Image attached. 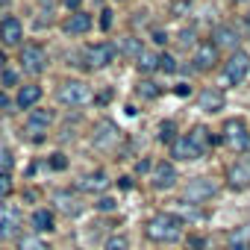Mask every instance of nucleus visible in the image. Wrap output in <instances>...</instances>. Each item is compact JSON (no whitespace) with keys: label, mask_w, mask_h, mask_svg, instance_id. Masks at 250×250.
I'll list each match as a JSON object with an SVG mask.
<instances>
[{"label":"nucleus","mask_w":250,"mask_h":250,"mask_svg":"<svg viewBox=\"0 0 250 250\" xmlns=\"http://www.w3.org/2000/svg\"><path fill=\"white\" fill-rule=\"evenodd\" d=\"M209 145H212L209 130H206V127H194L188 136H180V139L171 145V156H174L177 162H191V159L206 156Z\"/></svg>","instance_id":"f257e3e1"},{"label":"nucleus","mask_w":250,"mask_h":250,"mask_svg":"<svg viewBox=\"0 0 250 250\" xmlns=\"http://www.w3.org/2000/svg\"><path fill=\"white\" fill-rule=\"evenodd\" d=\"M145 232H147L150 241L171 244V241H177V238L183 235V221H180L177 215H171V212H159V215H153V218L147 221Z\"/></svg>","instance_id":"f03ea898"},{"label":"nucleus","mask_w":250,"mask_h":250,"mask_svg":"<svg viewBox=\"0 0 250 250\" xmlns=\"http://www.w3.org/2000/svg\"><path fill=\"white\" fill-rule=\"evenodd\" d=\"M224 145L229 147V150H235V153H247V147H250V127L241 121V118H229L227 124H224Z\"/></svg>","instance_id":"7ed1b4c3"},{"label":"nucleus","mask_w":250,"mask_h":250,"mask_svg":"<svg viewBox=\"0 0 250 250\" xmlns=\"http://www.w3.org/2000/svg\"><path fill=\"white\" fill-rule=\"evenodd\" d=\"M56 97H59L62 106H83V103H88L94 94H91V85H88V83H83V80H68V83L59 85Z\"/></svg>","instance_id":"20e7f679"},{"label":"nucleus","mask_w":250,"mask_h":250,"mask_svg":"<svg viewBox=\"0 0 250 250\" xmlns=\"http://www.w3.org/2000/svg\"><path fill=\"white\" fill-rule=\"evenodd\" d=\"M215 194H218V183H215L212 177H194V180H188L186 188H183V200H186V203H206V200H212Z\"/></svg>","instance_id":"39448f33"},{"label":"nucleus","mask_w":250,"mask_h":250,"mask_svg":"<svg viewBox=\"0 0 250 250\" xmlns=\"http://www.w3.org/2000/svg\"><path fill=\"white\" fill-rule=\"evenodd\" d=\"M247 74H250V53L238 50V53H232V56L224 62V83H227V85L244 83Z\"/></svg>","instance_id":"423d86ee"},{"label":"nucleus","mask_w":250,"mask_h":250,"mask_svg":"<svg viewBox=\"0 0 250 250\" xmlns=\"http://www.w3.org/2000/svg\"><path fill=\"white\" fill-rule=\"evenodd\" d=\"M118 59V47L112 42H97L91 47H85V65L88 68H106Z\"/></svg>","instance_id":"0eeeda50"},{"label":"nucleus","mask_w":250,"mask_h":250,"mask_svg":"<svg viewBox=\"0 0 250 250\" xmlns=\"http://www.w3.org/2000/svg\"><path fill=\"white\" fill-rule=\"evenodd\" d=\"M44 62H47V53H44L42 44H24V50H21V68L27 74H42Z\"/></svg>","instance_id":"6e6552de"},{"label":"nucleus","mask_w":250,"mask_h":250,"mask_svg":"<svg viewBox=\"0 0 250 250\" xmlns=\"http://www.w3.org/2000/svg\"><path fill=\"white\" fill-rule=\"evenodd\" d=\"M227 183H229V188H235V191H241V188L250 186V156H241V159H235V162L229 165Z\"/></svg>","instance_id":"1a4fd4ad"},{"label":"nucleus","mask_w":250,"mask_h":250,"mask_svg":"<svg viewBox=\"0 0 250 250\" xmlns=\"http://www.w3.org/2000/svg\"><path fill=\"white\" fill-rule=\"evenodd\" d=\"M118 142H121V133H118V127L112 121H103V124L94 127V147L97 150H112Z\"/></svg>","instance_id":"9d476101"},{"label":"nucleus","mask_w":250,"mask_h":250,"mask_svg":"<svg viewBox=\"0 0 250 250\" xmlns=\"http://www.w3.org/2000/svg\"><path fill=\"white\" fill-rule=\"evenodd\" d=\"M218 47L212 44V42H200L197 47H194V71H212L215 65H218Z\"/></svg>","instance_id":"9b49d317"},{"label":"nucleus","mask_w":250,"mask_h":250,"mask_svg":"<svg viewBox=\"0 0 250 250\" xmlns=\"http://www.w3.org/2000/svg\"><path fill=\"white\" fill-rule=\"evenodd\" d=\"M177 168L171 165V162H156L153 165V174H150V183H153V188H174L177 186Z\"/></svg>","instance_id":"f8f14e48"},{"label":"nucleus","mask_w":250,"mask_h":250,"mask_svg":"<svg viewBox=\"0 0 250 250\" xmlns=\"http://www.w3.org/2000/svg\"><path fill=\"white\" fill-rule=\"evenodd\" d=\"M212 44H215L218 50H232V53H238L241 36H238V30H232V27H215V33H212Z\"/></svg>","instance_id":"ddd939ff"},{"label":"nucleus","mask_w":250,"mask_h":250,"mask_svg":"<svg viewBox=\"0 0 250 250\" xmlns=\"http://www.w3.org/2000/svg\"><path fill=\"white\" fill-rule=\"evenodd\" d=\"M21 39H24V24L15 18V15H9V18H3L0 21V42L3 44H21Z\"/></svg>","instance_id":"4468645a"},{"label":"nucleus","mask_w":250,"mask_h":250,"mask_svg":"<svg viewBox=\"0 0 250 250\" xmlns=\"http://www.w3.org/2000/svg\"><path fill=\"white\" fill-rule=\"evenodd\" d=\"M21 227V212L15 206H0V238H12Z\"/></svg>","instance_id":"2eb2a0df"},{"label":"nucleus","mask_w":250,"mask_h":250,"mask_svg":"<svg viewBox=\"0 0 250 250\" xmlns=\"http://www.w3.org/2000/svg\"><path fill=\"white\" fill-rule=\"evenodd\" d=\"M53 124V112L50 109H30V115H27V130L36 136V139H42V133Z\"/></svg>","instance_id":"dca6fc26"},{"label":"nucleus","mask_w":250,"mask_h":250,"mask_svg":"<svg viewBox=\"0 0 250 250\" xmlns=\"http://www.w3.org/2000/svg\"><path fill=\"white\" fill-rule=\"evenodd\" d=\"M91 24H94V21H91V15L80 9V12H71V15L65 18V24H62V30H65L68 36H85V33L91 30Z\"/></svg>","instance_id":"f3484780"},{"label":"nucleus","mask_w":250,"mask_h":250,"mask_svg":"<svg viewBox=\"0 0 250 250\" xmlns=\"http://www.w3.org/2000/svg\"><path fill=\"white\" fill-rule=\"evenodd\" d=\"M56 206L62 215H71V218H77L83 212V200L77 191H56Z\"/></svg>","instance_id":"a211bd4d"},{"label":"nucleus","mask_w":250,"mask_h":250,"mask_svg":"<svg viewBox=\"0 0 250 250\" xmlns=\"http://www.w3.org/2000/svg\"><path fill=\"white\" fill-rule=\"evenodd\" d=\"M42 100V85H21L18 94H15V106L18 109H36V103Z\"/></svg>","instance_id":"6ab92c4d"},{"label":"nucleus","mask_w":250,"mask_h":250,"mask_svg":"<svg viewBox=\"0 0 250 250\" xmlns=\"http://www.w3.org/2000/svg\"><path fill=\"white\" fill-rule=\"evenodd\" d=\"M197 103H200V109H203V112L215 115V112H221V109H224V91H218V88H203V91H200V97H197Z\"/></svg>","instance_id":"aec40b11"},{"label":"nucleus","mask_w":250,"mask_h":250,"mask_svg":"<svg viewBox=\"0 0 250 250\" xmlns=\"http://www.w3.org/2000/svg\"><path fill=\"white\" fill-rule=\"evenodd\" d=\"M227 247L229 250H250V221L241 224V227H235V229H229Z\"/></svg>","instance_id":"412c9836"},{"label":"nucleus","mask_w":250,"mask_h":250,"mask_svg":"<svg viewBox=\"0 0 250 250\" xmlns=\"http://www.w3.org/2000/svg\"><path fill=\"white\" fill-rule=\"evenodd\" d=\"M77 188H80V191H103V188H106V174H103V171H91V174H85V177L80 180Z\"/></svg>","instance_id":"4be33fe9"},{"label":"nucleus","mask_w":250,"mask_h":250,"mask_svg":"<svg viewBox=\"0 0 250 250\" xmlns=\"http://www.w3.org/2000/svg\"><path fill=\"white\" fill-rule=\"evenodd\" d=\"M30 221H33L36 232H50V229L56 227V221H53V212H50V209H36Z\"/></svg>","instance_id":"5701e85b"},{"label":"nucleus","mask_w":250,"mask_h":250,"mask_svg":"<svg viewBox=\"0 0 250 250\" xmlns=\"http://www.w3.org/2000/svg\"><path fill=\"white\" fill-rule=\"evenodd\" d=\"M18 250H50V247H47L44 238H39V235L33 232V235H21V238H18Z\"/></svg>","instance_id":"b1692460"},{"label":"nucleus","mask_w":250,"mask_h":250,"mask_svg":"<svg viewBox=\"0 0 250 250\" xmlns=\"http://www.w3.org/2000/svg\"><path fill=\"white\" fill-rule=\"evenodd\" d=\"M136 62H139V71H142V74H150V71L159 68V56H156V53H147V50H145Z\"/></svg>","instance_id":"393cba45"},{"label":"nucleus","mask_w":250,"mask_h":250,"mask_svg":"<svg viewBox=\"0 0 250 250\" xmlns=\"http://www.w3.org/2000/svg\"><path fill=\"white\" fill-rule=\"evenodd\" d=\"M159 139L162 142H171V145L177 142V124L174 121H162L159 124Z\"/></svg>","instance_id":"a878e982"},{"label":"nucleus","mask_w":250,"mask_h":250,"mask_svg":"<svg viewBox=\"0 0 250 250\" xmlns=\"http://www.w3.org/2000/svg\"><path fill=\"white\" fill-rule=\"evenodd\" d=\"M124 53H127L130 59H139V56L145 53V47H142V42H139V39H133V36H130V39H124Z\"/></svg>","instance_id":"bb28decb"},{"label":"nucleus","mask_w":250,"mask_h":250,"mask_svg":"<svg viewBox=\"0 0 250 250\" xmlns=\"http://www.w3.org/2000/svg\"><path fill=\"white\" fill-rule=\"evenodd\" d=\"M106 250H130V238L127 235H112V238H106Z\"/></svg>","instance_id":"cd10ccee"},{"label":"nucleus","mask_w":250,"mask_h":250,"mask_svg":"<svg viewBox=\"0 0 250 250\" xmlns=\"http://www.w3.org/2000/svg\"><path fill=\"white\" fill-rule=\"evenodd\" d=\"M159 68L168 71V74H174V71H177V59H174L171 53H162V56H159Z\"/></svg>","instance_id":"c85d7f7f"},{"label":"nucleus","mask_w":250,"mask_h":250,"mask_svg":"<svg viewBox=\"0 0 250 250\" xmlns=\"http://www.w3.org/2000/svg\"><path fill=\"white\" fill-rule=\"evenodd\" d=\"M6 194H12V177L6 171H0V197H6Z\"/></svg>","instance_id":"c756f323"},{"label":"nucleus","mask_w":250,"mask_h":250,"mask_svg":"<svg viewBox=\"0 0 250 250\" xmlns=\"http://www.w3.org/2000/svg\"><path fill=\"white\" fill-rule=\"evenodd\" d=\"M177 39H180V42H177L180 47H191V44H194V30H191V27H186Z\"/></svg>","instance_id":"7c9ffc66"},{"label":"nucleus","mask_w":250,"mask_h":250,"mask_svg":"<svg viewBox=\"0 0 250 250\" xmlns=\"http://www.w3.org/2000/svg\"><path fill=\"white\" fill-rule=\"evenodd\" d=\"M50 168H53V171H65V168H68V156H65V153H53V156H50Z\"/></svg>","instance_id":"2f4dec72"},{"label":"nucleus","mask_w":250,"mask_h":250,"mask_svg":"<svg viewBox=\"0 0 250 250\" xmlns=\"http://www.w3.org/2000/svg\"><path fill=\"white\" fill-rule=\"evenodd\" d=\"M115 206H118L115 197H100V200H97V209H100V212H115Z\"/></svg>","instance_id":"473e14b6"},{"label":"nucleus","mask_w":250,"mask_h":250,"mask_svg":"<svg viewBox=\"0 0 250 250\" xmlns=\"http://www.w3.org/2000/svg\"><path fill=\"white\" fill-rule=\"evenodd\" d=\"M3 85H18V71L3 68Z\"/></svg>","instance_id":"72a5a7b5"},{"label":"nucleus","mask_w":250,"mask_h":250,"mask_svg":"<svg viewBox=\"0 0 250 250\" xmlns=\"http://www.w3.org/2000/svg\"><path fill=\"white\" fill-rule=\"evenodd\" d=\"M100 27H103V30L112 27V9H103V12H100Z\"/></svg>","instance_id":"f704fd0d"},{"label":"nucleus","mask_w":250,"mask_h":250,"mask_svg":"<svg viewBox=\"0 0 250 250\" xmlns=\"http://www.w3.org/2000/svg\"><path fill=\"white\" fill-rule=\"evenodd\" d=\"M142 94H145V97H156V94H159V88H156L153 83H142Z\"/></svg>","instance_id":"c9c22d12"},{"label":"nucleus","mask_w":250,"mask_h":250,"mask_svg":"<svg viewBox=\"0 0 250 250\" xmlns=\"http://www.w3.org/2000/svg\"><path fill=\"white\" fill-rule=\"evenodd\" d=\"M153 42L162 47V44H168V36H165V30H153Z\"/></svg>","instance_id":"e433bc0d"},{"label":"nucleus","mask_w":250,"mask_h":250,"mask_svg":"<svg viewBox=\"0 0 250 250\" xmlns=\"http://www.w3.org/2000/svg\"><path fill=\"white\" fill-rule=\"evenodd\" d=\"M65 6H68L71 12H80V6H83V0H65Z\"/></svg>","instance_id":"4c0bfd02"},{"label":"nucleus","mask_w":250,"mask_h":250,"mask_svg":"<svg viewBox=\"0 0 250 250\" xmlns=\"http://www.w3.org/2000/svg\"><path fill=\"white\" fill-rule=\"evenodd\" d=\"M118 186H121L124 191H127V188H133V177H121V180H118Z\"/></svg>","instance_id":"58836bf2"},{"label":"nucleus","mask_w":250,"mask_h":250,"mask_svg":"<svg viewBox=\"0 0 250 250\" xmlns=\"http://www.w3.org/2000/svg\"><path fill=\"white\" fill-rule=\"evenodd\" d=\"M3 109H9V97H6L3 91H0V112H3Z\"/></svg>","instance_id":"ea45409f"},{"label":"nucleus","mask_w":250,"mask_h":250,"mask_svg":"<svg viewBox=\"0 0 250 250\" xmlns=\"http://www.w3.org/2000/svg\"><path fill=\"white\" fill-rule=\"evenodd\" d=\"M174 91H177V94H180V97H186V94H188V91H191V88H188V85H186V83H183V85H177V88H174Z\"/></svg>","instance_id":"a19ab883"},{"label":"nucleus","mask_w":250,"mask_h":250,"mask_svg":"<svg viewBox=\"0 0 250 250\" xmlns=\"http://www.w3.org/2000/svg\"><path fill=\"white\" fill-rule=\"evenodd\" d=\"M3 65H6V53H3V50H0V68H3Z\"/></svg>","instance_id":"79ce46f5"},{"label":"nucleus","mask_w":250,"mask_h":250,"mask_svg":"<svg viewBox=\"0 0 250 250\" xmlns=\"http://www.w3.org/2000/svg\"><path fill=\"white\" fill-rule=\"evenodd\" d=\"M6 3H9V0H0V9H3V6H6Z\"/></svg>","instance_id":"37998d69"},{"label":"nucleus","mask_w":250,"mask_h":250,"mask_svg":"<svg viewBox=\"0 0 250 250\" xmlns=\"http://www.w3.org/2000/svg\"><path fill=\"white\" fill-rule=\"evenodd\" d=\"M232 3H247V0H232Z\"/></svg>","instance_id":"c03bdc74"}]
</instances>
